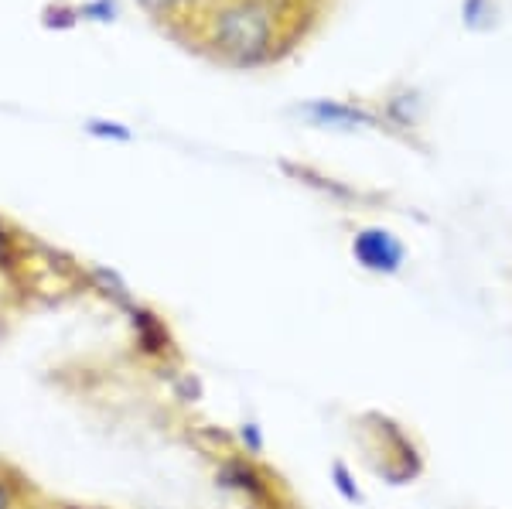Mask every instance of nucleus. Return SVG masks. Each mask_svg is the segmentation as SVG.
Here are the masks:
<instances>
[{
	"label": "nucleus",
	"instance_id": "obj_8",
	"mask_svg": "<svg viewBox=\"0 0 512 509\" xmlns=\"http://www.w3.org/2000/svg\"><path fill=\"white\" fill-rule=\"evenodd\" d=\"M38 499L28 475L0 458V509H35Z\"/></svg>",
	"mask_w": 512,
	"mask_h": 509
},
{
	"label": "nucleus",
	"instance_id": "obj_5",
	"mask_svg": "<svg viewBox=\"0 0 512 509\" xmlns=\"http://www.w3.org/2000/svg\"><path fill=\"white\" fill-rule=\"evenodd\" d=\"M352 260L366 270V274L393 277L407 264V246H403V240L393 229L366 226L352 236Z\"/></svg>",
	"mask_w": 512,
	"mask_h": 509
},
{
	"label": "nucleus",
	"instance_id": "obj_2",
	"mask_svg": "<svg viewBox=\"0 0 512 509\" xmlns=\"http://www.w3.org/2000/svg\"><path fill=\"white\" fill-rule=\"evenodd\" d=\"M362 428H366L369 441V455H383V462H376L373 469L383 475L390 486H403V482L417 479L420 469H424V462H420V451L414 445V438H410L407 431L400 428L396 421L383 414H366L362 417Z\"/></svg>",
	"mask_w": 512,
	"mask_h": 509
},
{
	"label": "nucleus",
	"instance_id": "obj_1",
	"mask_svg": "<svg viewBox=\"0 0 512 509\" xmlns=\"http://www.w3.org/2000/svg\"><path fill=\"white\" fill-rule=\"evenodd\" d=\"M216 486L229 496H236L243 506L253 509H291L284 486L274 472L260 465V458H250L243 451H229L216 465Z\"/></svg>",
	"mask_w": 512,
	"mask_h": 509
},
{
	"label": "nucleus",
	"instance_id": "obj_12",
	"mask_svg": "<svg viewBox=\"0 0 512 509\" xmlns=\"http://www.w3.org/2000/svg\"><path fill=\"white\" fill-rule=\"evenodd\" d=\"M171 390H175V397L181 400V404H188V400H198V393H202V387H198V380L192 373H178L175 380H171Z\"/></svg>",
	"mask_w": 512,
	"mask_h": 509
},
{
	"label": "nucleus",
	"instance_id": "obj_13",
	"mask_svg": "<svg viewBox=\"0 0 512 509\" xmlns=\"http://www.w3.org/2000/svg\"><path fill=\"white\" fill-rule=\"evenodd\" d=\"M82 14L93 21H113V14H117V4L113 0H96V4H86L82 7Z\"/></svg>",
	"mask_w": 512,
	"mask_h": 509
},
{
	"label": "nucleus",
	"instance_id": "obj_3",
	"mask_svg": "<svg viewBox=\"0 0 512 509\" xmlns=\"http://www.w3.org/2000/svg\"><path fill=\"white\" fill-rule=\"evenodd\" d=\"M270 11L260 4H236L229 7V11H222L216 18V28H212V35H216L219 48H226L229 55H236V59L250 62L256 55L267 52L270 45Z\"/></svg>",
	"mask_w": 512,
	"mask_h": 509
},
{
	"label": "nucleus",
	"instance_id": "obj_15",
	"mask_svg": "<svg viewBox=\"0 0 512 509\" xmlns=\"http://www.w3.org/2000/svg\"><path fill=\"white\" fill-rule=\"evenodd\" d=\"M35 509H103V506H86V503H62V499H38Z\"/></svg>",
	"mask_w": 512,
	"mask_h": 509
},
{
	"label": "nucleus",
	"instance_id": "obj_4",
	"mask_svg": "<svg viewBox=\"0 0 512 509\" xmlns=\"http://www.w3.org/2000/svg\"><path fill=\"white\" fill-rule=\"evenodd\" d=\"M123 315H127L130 335H134V349L140 359H147V363H154V366H164V369H171L178 363L181 359L178 339L158 311L147 308L144 301H137V305L130 311H123Z\"/></svg>",
	"mask_w": 512,
	"mask_h": 509
},
{
	"label": "nucleus",
	"instance_id": "obj_16",
	"mask_svg": "<svg viewBox=\"0 0 512 509\" xmlns=\"http://www.w3.org/2000/svg\"><path fill=\"white\" fill-rule=\"evenodd\" d=\"M243 509H253V506H243Z\"/></svg>",
	"mask_w": 512,
	"mask_h": 509
},
{
	"label": "nucleus",
	"instance_id": "obj_9",
	"mask_svg": "<svg viewBox=\"0 0 512 509\" xmlns=\"http://www.w3.org/2000/svg\"><path fill=\"white\" fill-rule=\"evenodd\" d=\"M328 482H332V489L338 492V499H342V503H349V506H362V503H366V492L359 489V482H355V472L342 462V458L332 462V469H328Z\"/></svg>",
	"mask_w": 512,
	"mask_h": 509
},
{
	"label": "nucleus",
	"instance_id": "obj_14",
	"mask_svg": "<svg viewBox=\"0 0 512 509\" xmlns=\"http://www.w3.org/2000/svg\"><path fill=\"white\" fill-rule=\"evenodd\" d=\"M11 260H14V240L4 229V223H0V264H11Z\"/></svg>",
	"mask_w": 512,
	"mask_h": 509
},
{
	"label": "nucleus",
	"instance_id": "obj_6",
	"mask_svg": "<svg viewBox=\"0 0 512 509\" xmlns=\"http://www.w3.org/2000/svg\"><path fill=\"white\" fill-rule=\"evenodd\" d=\"M301 117H308L315 127H325V130H359L373 123V117H369L366 110H355V106H345L335 100H315V103L301 106Z\"/></svg>",
	"mask_w": 512,
	"mask_h": 509
},
{
	"label": "nucleus",
	"instance_id": "obj_10",
	"mask_svg": "<svg viewBox=\"0 0 512 509\" xmlns=\"http://www.w3.org/2000/svg\"><path fill=\"white\" fill-rule=\"evenodd\" d=\"M233 445L236 451H243V455L260 458L263 451H267V434H263V428L256 421H243L233 434Z\"/></svg>",
	"mask_w": 512,
	"mask_h": 509
},
{
	"label": "nucleus",
	"instance_id": "obj_11",
	"mask_svg": "<svg viewBox=\"0 0 512 509\" xmlns=\"http://www.w3.org/2000/svg\"><path fill=\"white\" fill-rule=\"evenodd\" d=\"M86 134L99 137V141H120V144H127L130 137H134L127 123H117V120H89L86 123Z\"/></svg>",
	"mask_w": 512,
	"mask_h": 509
},
{
	"label": "nucleus",
	"instance_id": "obj_7",
	"mask_svg": "<svg viewBox=\"0 0 512 509\" xmlns=\"http://www.w3.org/2000/svg\"><path fill=\"white\" fill-rule=\"evenodd\" d=\"M86 284L117 311H130L137 305V294L113 267H86Z\"/></svg>",
	"mask_w": 512,
	"mask_h": 509
}]
</instances>
